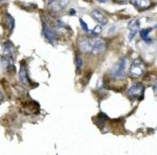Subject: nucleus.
Returning a JSON list of instances; mask_svg holds the SVG:
<instances>
[{
    "instance_id": "f257e3e1",
    "label": "nucleus",
    "mask_w": 157,
    "mask_h": 155,
    "mask_svg": "<svg viewBox=\"0 0 157 155\" xmlns=\"http://www.w3.org/2000/svg\"><path fill=\"white\" fill-rule=\"evenodd\" d=\"M126 66H127V60H126V58H121L117 61V63H115V65L111 69V77L113 79H116V80H121L125 77Z\"/></svg>"
},
{
    "instance_id": "f03ea898",
    "label": "nucleus",
    "mask_w": 157,
    "mask_h": 155,
    "mask_svg": "<svg viewBox=\"0 0 157 155\" xmlns=\"http://www.w3.org/2000/svg\"><path fill=\"white\" fill-rule=\"evenodd\" d=\"M146 72V65L143 61L140 60H135L131 64L130 69H129V73L131 77L133 78H138L140 76H143Z\"/></svg>"
},
{
    "instance_id": "7ed1b4c3",
    "label": "nucleus",
    "mask_w": 157,
    "mask_h": 155,
    "mask_svg": "<svg viewBox=\"0 0 157 155\" xmlns=\"http://www.w3.org/2000/svg\"><path fill=\"white\" fill-rule=\"evenodd\" d=\"M42 33H43V36L45 37V39H46L50 44L55 45V43L58 39L57 34H56L55 30L52 29V26L47 23L46 20H43V22H42Z\"/></svg>"
},
{
    "instance_id": "20e7f679",
    "label": "nucleus",
    "mask_w": 157,
    "mask_h": 155,
    "mask_svg": "<svg viewBox=\"0 0 157 155\" xmlns=\"http://www.w3.org/2000/svg\"><path fill=\"white\" fill-rule=\"evenodd\" d=\"M90 47L92 55H100L105 52L106 49V42L101 38H94V39H90Z\"/></svg>"
},
{
    "instance_id": "39448f33",
    "label": "nucleus",
    "mask_w": 157,
    "mask_h": 155,
    "mask_svg": "<svg viewBox=\"0 0 157 155\" xmlns=\"http://www.w3.org/2000/svg\"><path fill=\"white\" fill-rule=\"evenodd\" d=\"M144 92H145V87L141 83H134L127 91L128 95L132 99L143 98Z\"/></svg>"
},
{
    "instance_id": "423d86ee",
    "label": "nucleus",
    "mask_w": 157,
    "mask_h": 155,
    "mask_svg": "<svg viewBox=\"0 0 157 155\" xmlns=\"http://www.w3.org/2000/svg\"><path fill=\"white\" fill-rule=\"evenodd\" d=\"M91 16H92V18L95 20L97 22H98V24L101 25H104L107 23V17L105 16V14L100 11V10H93L92 12H91Z\"/></svg>"
},
{
    "instance_id": "0eeeda50",
    "label": "nucleus",
    "mask_w": 157,
    "mask_h": 155,
    "mask_svg": "<svg viewBox=\"0 0 157 155\" xmlns=\"http://www.w3.org/2000/svg\"><path fill=\"white\" fill-rule=\"evenodd\" d=\"M139 21L137 19H133L131 20L130 22L128 23V27H129V30H130V34H129V39L132 40L135 35L137 34L138 29H139Z\"/></svg>"
},
{
    "instance_id": "6e6552de",
    "label": "nucleus",
    "mask_w": 157,
    "mask_h": 155,
    "mask_svg": "<svg viewBox=\"0 0 157 155\" xmlns=\"http://www.w3.org/2000/svg\"><path fill=\"white\" fill-rule=\"evenodd\" d=\"M131 2L139 11H145L151 4L150 0H131Z\"/></svg>"
},
{
    "instance_id": "1a4fd4ad",
    "label": "nucleus",
    "mask_w": 157,
    "mask_h": 155,
    "mask_svg": "<svg viewBox=\"0 0 157 155\" xmlns=\"http://www.w3.org/2000/svg\"><path fill=\"white\" fill-rule=\"evenodd\" d=\"M78 49L83 54H90L91 52V47H90V39L83 40L78 43Z\"/></svg>"
},
{
    "instance_id": "9d476101",
    "label": "nucleus",
    "mask_w": 157,
    "mask_h": 155,
    "mask_svg": "<svg viewBox=\"0 0 157 155\" xmlns=\"http://www.w3.org/2000/svg\"><path fill=\"white\" fill-rule=\"evenodd\" d=\"M20 80L21 82L25 84V85H29V77H27V72H26V67H25V64L24 62H22L21 64V69H20Z\"/></svg>"
},
{
    "instance_id": "9b49d317",
    "label": "nucleus",
    "mask_w": 157,
    "mask_h": 155,
    "mask_svg": "<svg viewBox=\"0 0 157 155\" xmlns=\"http://www.w3.org/2000/svg\"><path fill=\"white\" fill-rule=\"evenodd\" d=\"M13 52H14V48H13L12 43L10 41L4 43V44H3V56L13 57Z\"/></svg>"
},
{
    "instance_id": "f8f14e48",
    "label": "nucleus",
    "mask_w": 157,
    "mask_h": 155,
    "mask_svg": "<svg viewBox=\"0 0 157 155\" xmlns=\"http://www.w3.org/2000/svg\"><path fill=\"white\" fill-rule=\"evenodd\" d=\"M6 26L9 27L10 32H13L15 27V20L10 14H6Z\"/></svg>"
},
{
    "instance_id": "ddd939ff",
    "label": "nucleus",
    "mask_w": 157,
    "mask_h": 155,
    "mask_svg": "<svg viewBox=\"0 0 157 155\" xmlns=\"http://www.w3.org/2000/svg\"><path fill=\"white\" fill-rule=\"evenodd\" d=\"M102 33V25L101 24H98L97 25V26L94 27L92 30L90 32V35H91V37H98V35Z\"/></svg>"
},
{
    "instance_id": "4468645a",
    "label": "nucleus",
    "mask_w": 157,
    "mask_h": 155,
    "mask_svg": "<svg viewBox=\"0 0 157 155\" xmlns=\"http://www.w3.org/2000/svg\"><path fill=\"white\" fill-rule=\"evenodd\" d=\"M152 29H141L140 32H139V34H140V38L143 40H147V38H148V35L151 33Z\"/></svg>"
},
{
    "instance_id": "2eb2a0df",
    "label": "nucleus",
    "mask_w": 157,
    "mask_h": 155,
    "mask_svg": "<svg viewBox=\"0 0 157 155\" xmlns=\"http://www.w3.org/2000/svg\"><path fill=\"white\" fill-rule=\"evenodd\" d=\"M75 66H77V70L78 72V70H80L81 68H82V66H83V60L78 55L75 56Z\"/></svg>"
},
{
    "instance_id": "dca6fc26",
    "label": "nucleus",
    "mask_w": 157,
    "mask_h": 155,
    "mask_svg": "<svg viewBox=\"0 0 157 155\" xmlns=\"http://www.w3.org/2000/svg\"><path fill=\"white\" fill-rule=\"evenodd\" d=\"M80 24H81V26H82V29L84 30L85 33L89 32V29H88V25L86 24V22L83 19H80Z\"/></svg>"
},
{
    "instance_id": "f3484780",
    "label": "nucleus",
    "mask_w": 157,
    "mask_h": 155,
    "mask_svg": "<svg viewBox=\"0 0 157 155\" xmlns=\"http://www.w3.org/2000/svg\"><path fill=\"white\" fill-rule=\"evenodd\" d=\"M113 1L117 4H125V3H128V2H131V0H113Z\"/></svg>"
},
{
    "instance_id": "a211bd4d",
    "label": "nucleus",
    "mask_w": 157,
    "mask_h": 155,
    "mask_svg": "<svg viewBox=\"0 0 157 155\" xmlns=\"http://www.w3.org/2000/svg\"><path fill=\"white\" fill-rule=\"evenodd\" d=\"M69 15L70 16H75V15H77V12H75V10H70L69 11Z\"/></svg>"
},
{
    "instance_id": "6ab92c4d",
    "label": "nucleus",
    "mask_w": 157,
    "mask_h": 155,
    "mask_svg": "<svg viewBox=\"0 0 157 155\" xmlns=\"http://www.w3.org/2000/svg\"><path fill=\"white\" fill-rule=\"evenodd\" d=\"M98 2H102V3H104V2H107V1H109V0H98Z\"/></svg>"
},
{
    "instance_id": "aec40b11",
    "label": "nucleus",
    "mask_w": 157,
    "mask_h": 155,
    "mask_svg": "<svg viewBox=\"0 0 157 155\" xmlns=\"http://www.w3.org/2000/svg\"><path fill=\"white\" fill-rule=\"evenodd\" d=\"M2 98H3V96H2V95H1V93H0V101L2 100Z\"/></svg>"
},
{
    "instance_id": "412c9836",
    "label": "nucleus",
    "mask_w": 157,
    "mask_h": 155,
    "mask_svg": "<svg viewBox=\"0 0 157 155\" xmlns=\"http://www.w3.org/2000/svg\"><path fill=\"white\" fill-rule=\"evenodd\" d=\"M52 1H54V0H48V2H52Z\"/></svg>"
},
{
    "instance_id": "4be33fe9",
    "label": "nucleus",
    "mask_w": 157,
    "mask_h": 155,
    "mask_svg": "<svg viewBox=\"0 0 157 155\" xmlns=\"http://www.w3.org/2000/svg\"><path fill=\"white\" fill-rule=\"evenodd\" d=\"M154 27H155V29H157V24L155 25V26H154Z\"/></svg>"
},
{
    "instance_id": "5701e85b",
    "label": "nucleus",
    "mask_w": 157,
    "mask_h": 155,
    "mask_svg": "<svg viewBox=\"0 0 157 155\" xmlns=\"http://www.w3.org/2000/svg\"><path fill=\"white\" fill-rule=\"evenodd\" d=\"M2 1H4V0H0V2H2Z\"/></svg>"
}]
</instances>
